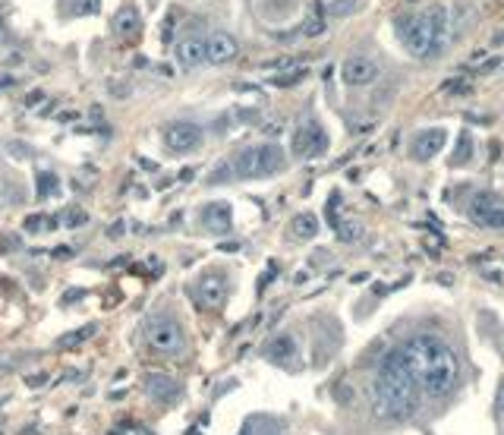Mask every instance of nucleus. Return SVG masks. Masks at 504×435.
<instances>
[{"label":"nucleus","instance_id":"1","mask_svg":"<svg viewBox=\"0 0 504 435\" xmlns=\"http://www.w3.org/2000/svg\"><path fill=\"white\" fill-rule=\"evenodd\" d=\"M372 401H375V413L385 420H410L416 413L419 379H416L407 353L401 347L385 353L378 363L375 382H372Z\"/></svg>","mask_w":504,"mask_h":435},{"label":"nucleus","instance_id":"2","mask_svg":"<svg viewBox=\"0 0 504 435\" xmlns=\"http://www.w3.org/2000/svg\"><path fill=\"white\" fill-rule=\"evenodd\" d=\"M413 366L419 388L429 398H448L460 385V360L454 347L441 341L438 335H416L401 347Z\"/></svg>","mask_w":504,"mask_h":435},{"label":"nucleus","instance_id":"3","mask_svg":"<svg viewBox=\"0 0 504 435\" xmlns=\"http://www.w3.org/2000/svg\"><path fill=\"white\" fill-rule=\"evenodd\" d=\"M448 19H451V16H448L445 3H432V7H426L423 13L403 19L397 35H401L403 47H407L413 57H432V54H438L441 45H445L448 29H451Z\"/></svg>","mask_w":504,"mask_h":435},{"label":"nucleus","instance_id":"4","mask_svg":"<svg viewBox=\"0 0 504 435\" xmlns=\"http://www.w3.org/2000/svg\"><path fill=\"white\" fill-rule=\"evenodd\" d=\"M287 158H284L281 145L275 142H262V145H246L243 151L230 158V167H233V177L237 180H252V177H271V173H281Z\"/></svg>","mask_w":504,"mask_h":435},{"label":"nucleus","instance_id":"5","mask_svg":"<svg viewBox=\"0 0 504 435\" xmlns=\"http://www.w3.org/2000/svg\"><path fill=\"white\" fill-rule=\"evenodd\" d=\"M142 338H145V344H149L155 353H161V357H180V353L186 350L183 325H180L177 315H171V312L149 315L145 325H142Z\"/></svg>","mask_w":504,"mask_h":435},{"label":"nucleus","instance_id":"6","mask_svg":"<svg viewBox=\"0 0 504 435\" xmlns=\"http://www.w3.org/2000/svg\"><path fill=\"white\" fill-rule=\"evenodd\" d=\"M230 297V284H227V275H218V271H208L196 281L193 287V300L199 309H221Z\"/></svg>","mask_w":504,"mask_h":435},{"label":"nucleus","instance_id":"7","mask_svg":"<svg viewBox=\"0 0 504 435\" xmlns=\"http://www.w3.org/2000/svg\"><path fill=\"white\" fill-rule=\"evenodd\" d=\"M164 145L174 155H189L202 145V127L193 120H174L164 127Z\"/></svg>","mask_w":504,"mask_h":435},{"label":"nucleus","instance_id":"8","mask_svg":"<svg viewBox=\"0 0 504 435\" xmlns=\"http://www.w3.org/2000/svg\"><path fill=\"white\" fill-rule=\"evenodd\" d=\"M142 391H145L155 404H177V401L183 398V385L167 372H145L142 375Z\"/></svg>","mask_w":504,"mask_h":435},{"label":"nucleus","instance_id":"9","mask_svg":"<svg viewBox=\"0 0 504 435\" xmlns=\"http://www.w3.org/2000/svg\"><path fill=\"white\" fill-rule=\"evenodd\" d=\"M378 63L372 61V57H363V54H353V57H347V61L341 63V79L344 85H350V89H366V85H372L378 79Z\"/></svg>","mask_w":504,"mask_h":435},{"label":"nucleus","instance_id":"10","mask_svg":"<svg viewBox=\"0 0 504 435\" xmlns=\"http://www.w3.org/2000/svg\"><path fill=\"white\" fill-rule=\"evenodd\" d=\"M328 149V136L322 133L319 123H303V127L293 129V139H290V151L297 158H312V155H322Z\"/></svg>","mask_w":504,"mask_h":435},{"label":"nucleus","instance_id":"11","mask_svg":"<svg viewBox=\"0 0 504 435\" xmlns=\"http://www.w3.org/2000/svg\"><path fill=\"white\" fill-rule=\"evenodd\" d=\"M470 218H473L479 227L504 231V202H498L495 195H489V193H482L470 202Z\"/></svg>","mask_w":504,"mask_h":435},{"label":"nucleus","instance_id":"12","mask_svg":"<svg viewBox=\"0 0 504 435\" xmlns=\"http://www.w3.org/2000/svg\"><path fill=\"white\" fill-rule=\"evenodd\" d=\"M205 54H208V63L224 67V63L237 61L240 45H237V38L227 35V32H211V35L205 38Z\"/></svg>","mask_w":504,"mask_h":435},{"label":"nucleus","instance_id":"13","mask_svg":"<svg viewBox=\"0 0 504 435\" xmlns=\"http://www.w3.org/2000/svg\"><path fill=\"white\" fill-rule=\"evenodd\" d=\"M445 142H448V133L441 127L423 129L413 139V145H410V155H413V161H429V158H435L438 151L445 149Z\"/></svg>","mask_w":504,"mask_h":435},{"label":"nucleus","instance_id":"14","mask_svg":"<svg viewBox=\"0 0 504 435\" xmlns=\"http://www.w3.org/2000/svg\"><path fill=\"white\" fill-rule=\"evenodd\" d=\"M199 221H202V227H205L208 233H218V237H224V233L230 231V224H233V211H230V202H208L205 209H202Z\"/></svg>","mask_w":504,"mask_h":435},{"label":"nucleus","instance_id":"15","mask_svg":"<svg viewBox=\"0 0 504 435\" xmlns=\"http://www.w3.org/2000/svg\"><path fill=\"white\" fill-rule=\"evenodd\" d=\"M111 29H114V35H117V41H133V38L142 32V16H139V10H136L133 3L120 7L117 13H114V19H111Z\"/></svg>","mask_w":504,"mask_h":435},{"label":"nucleus","instance_id":"16","mask_svg":"<svg viewBox=\"0 0 504 435\" xmlns=\"http://www.w3.org/2000/svg\"><path fill=\"white\" fill-rule=\"evenodd\" d=\"M177 61H180V67L183 70H196V67H202V63H208L205 38H199V35L183 38V41L177 45Z\"/></svg>","mask_w":504,"mask_h":435},{"label":"nucleus","instance_id":"17","mask_svg":"<svg viewBox=\"0 0 504 435\" xmlns=\"http://www.w3.org/2000/svg\"><path fill=\"white\" fill-rule=\"evenodd\" d=\"M262 357L271 363H287L297 357V341H293V335H287V331H281V335H275V338H268L265 347H262Z\"/></svg>","mask_w":504,"mask_h":435},{"label":"nucleus","instance_id":"18","mask_svg":"<svg viewBox=\"0 0 504 435\" xmlns=\"http://www.w3.org/2000/svg\"><path fill=\"white\" fill-rule=\"evenodd\" d=\"M290 233H293L297 240H312V237L319 233V218L312 215V211H300V215H293V221H290Z\"/></svg>","mask_w":504,"mask_h":435},{"label":"nucleus","instance_id":"19","mask_svg":"<svg viewBox=\"0 0 504 435\" xmlns=\"http://www.w3.org/2000/svg\"><path fill=\"white\" fill-rule=\"evenodd\" d=\"M95 335H98V325L92 322V325H82V328H79V331H73V335H63V338H60L57 344H60V347H79L82 341L95 338Z\"/></svg>","mask_w":504,"mask_h":435},{"label":"nucleus","instance_id":"20","mask_svg":"<svg viewBox=\"0 0 504 435\" xmlns=\"http://www.w3.org/2000/svg\"><path fill=\"white\" fill-rule=\"evenodd\" d=\"M337 240L341 243H356L359 237H363V224L359 221H337Z\"/></svg>","mask_w":504,"mask_h":435},{"label":"nucleus","instance_id":"21","mask_svg":"<svg viewBox=\"0 0 504 435\" xmlns=\"http://www.w3.org/2000/svg\"><path fill=\"white\" fill-rule=\"evenodd\" d=\"M322 32H325V16H322V10L315 7L309 16H306V23H303V35H306V38H319Z\"/></svg>","mask_w":504,"mask_h":435},{"label":"nucleus","instance_id":"22","mask_svg":"<svg viewBox=\"0 0 504 435\" xmlns=\"http://www.w3.org/2000/svg\"><path fill=\"white\" fill-rule=\"evenodd\" d=\"M60 193V180L54 177L51 171H41L38 173V195L41 199H51V195H57Z\"/></svg>","mask_w":504,"mask_h":435},{"label":"nucleus","instance_id":"23","mask_svg":"<svg viewBox=\"0 0 504 435\" xmlns=\"http://www.w3.org/2000/svg\"><path fill=\"white\" fill-rule=\"evenodd\" d=\"M470 151H473V139H470V133H460V145H457V151L451 155V165L454 167L467 165V161H470Z\"/></svg>","mask_w":504,"mask_h":435},{"label":"nucleus","instance_id":"24","mask_svg":"<svg viewBox=\"0 0 504 435\" xmlns=\"http://www.w3.org/2000/svg\"><path fill=\"white\" fill-rule=\"evenodd\" d=\"M51 224H54V221H51L48 215H29V218H25V224H23V227H25L29 233H48V231H51Z\"/></svg>","mask_w":504,"mask_h":435},{"label":"nucleus","instance_id":"25","mask_svg":"<svg viewBox=\"0 0 504 435\" xmlns=\"http://www.w3.org/2000/svg\"><path fill=\"white\" fill-rule=\"evenodd\" d=\"M85 221H89V215H85L82 209H67V211H63V227H67V231H73V227H82Z\"/></svg>","mask_w":504,"mask_h":435},{"label":"nucleus","instance_id":"26","mask_svg":"<svg viewBox=\"0 0 504 435\" xmlns=\"http://www.w3.org/2000/svg\"><path fill=\"white\" fill-rule=\"evenodd\" d=\"M328 10H331L334 16H347V13H353L356 10V0H334Z\"/></svg>","mask_w":504,"mask_h":435},{"label":"nucleus","instance_id":"27","mask_svg":"<svg viewBox=\"0 0 504 435\" xmlns=\"http://www.w3.org/2000/svg\"><path fill=\"white\" fill-rule=\"evenodd\" d=\"M227 177H233V167L221 165V167H215V171H211V180H208V183H227Z\"/></svg>","mask_w":504,"mask_h":435},{"label":"nucleus","instance_id":"28","mask_svg":"<svg viewBox=\"0 0 504 435\" xmlns=\"http://www.w3.org/2000/svg\"><path fill=\"white\" fill-rule=\"evenodd\" d=\"M303 76H306V70H297V73H284V76H277L275 83H277V85H293V83H300Z\"/></svg>","mask_w":504,"mask_h":435},{"label":"nucleus","instance_id":"29","mask_svg":"<svg viewBox=\"0 0 504 435\" xmlns=\"http://www.w3.org/2000/svg\"><path fill=\"white\" fill-rule=\"evenodd\" d=\"M107 237H111V240H117V237H123V221H117V224H111V227H107Z\"/></svg>","mask_w":504,"mask_h":435},{"label":"nucleus","instance_id":"30","mask_svg":"<svg viewBox=\"0 0 504 435\" xmlns=\"http://www.w3.org/2000/svg\"><path fill=\"white\" fill-rule=\"evenodd\" d=\"M495 407H498V413H504V379H501V385H498V394H495Z\"/></svg>","mask_w":504,"mask_h":435},{"label":"nucleus","instance_id":"31","mask_svg":"<svg viewBox=\"0 0 504 435\" xmlns=\"http://www.w3.org/2000/svg\"><path fill=\"white\" fill-rule=\"evenodd\" d=\"M73 255V246H57L54 249V259H70Z\"/></svg>","mask_w":504,"mask_h":435},{"label":"nucleus","instance_id":"32","mask_svg":"<svg viewBox=\"0 0 504 435\" xmlns=\"http://www.w3.org/2000/svg\"><path fill=\"white\" fill-rule=\"evenodd\" d=\"M79 3H82V7H79V13H89V10H92V13H95V10H98V0H79Z\"/></svg>","mask_w":504,"mask_h":435},{"label":"nucleus","instance_id":"33","mask_svg":"<svg viewBox=\"0 0 504 435\" xmlns=\"http://www.w3.org/2000/svg\"><path fill=\"white\" fill-rule=\"evenodd\" d=\"M45 382H48L45 375H32V379H29V385H32V388H38V385H45Z\"/></svg>","mask_w":504,"mask_h":435},{"label":"nucleus","instance_id":"34","mask_svg":"<svg viewBox=\"0 0 504 435\" xmlns=\"http://www.w3.org/2000/svg\"><path fill=\"white\" fill-rule=\"evenodd\" d=\"M82 297V290H70V293H63V303H70V300H79Z\"/></svg>","mask_w":504,"mask_h":435},{"label":"nucleus","instance_id":"35","mask_svg":"<svg viewBox=\"0 0 504 435\" xmlns=\"http://www.w3.org/2000/svg\"><path fill=\"white\" fill-rule=\"evenodd\" d=\"M3 35H7V25H3V19H0V41H3Z\"/></svg>","mask_w":504,"mask_h":435},{"label":"nucleus","instance_id":"36","mask_svg":"<svg viewBox=\"0 0 504 435\" xmlns=\"http://www.w3.org/2000/svg\"><path fill=\"white\" fill-rule=\"evenodd\" d=\"M240 435H252V432H246V429H240Z\"/></svg>","mask_w":504,"mask_h":435}]
</instances>
